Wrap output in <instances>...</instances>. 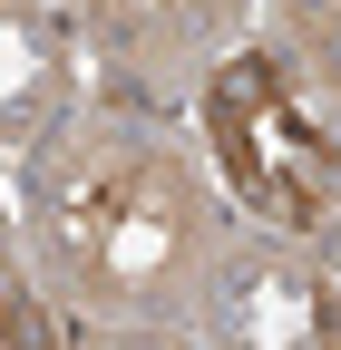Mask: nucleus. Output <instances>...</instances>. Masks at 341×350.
I'll return each instance as SVG.
<instances>
[{"instance_id": "1", "label": "nucleus", "mask_w": 341, "mask_h": 350, "mask_svg": "<svg viewBox=\"0 0 341 350\" xmlns=\"http://www.w3.org/2000/svg\"><path fill=\"white\" fill-rule=\"evenodd\" d=\"M29 234L39 262L98 312H176L205 282L215 204L176 146L117 117H49L29 156Z\"/></svg>"}, {"instance_id": "3", "label": "nucleus", "mask_w": 341, "mask_h": 350, "mask_svg": "<svg viewBox=\"0 0 341 350\" xmlns=\"http://www.w3.org/2000/svg\"><path fill=\"white\" fill-rule=\"evenodd\" d=\"M78 20H88V39H98L117 68L186 78V68L244 20V0H78Z\"/></svg>"}, {"instance_id": "5", "label": "nucleus", "mask_w": 341, "mask_h": 350, "mask_svg": "<svg viewBox=\"0 0 341 350\" xmlns=\"http://www.w3.org/2000/svg\"><path fill=\"white\" fill-rule=\"evenodd\" d=\"M49 331H59V321L39 312V301H29L10 273H0V340H49Z\"/></svg>"}, {"instance_id": "2", "label": "nucleus", "mask_w": 341, "mask_h": 350, "mask_svg": "<svg viewBox=\"0 0 341 350\" xmlns=\"http://www.w3.org/2000/svg\"><path fill=\"white\" fill-rule=\"evenodd\" d=\"M215 146L234 165V195L264 204L273 224H322L341 204V156L303 126V107L283 98L273 59H234L215 78Z\"/></svg>"}, {"instance_id": "4", "label": "nucleus", "mask_w": 341, "mask_h": 350, "mask_svg": "<svg viewBox=\"0 0 341 350\" xmlns=\"http://www.w3.org/2000/svg\"><path fill=\"white\" fill-rule=\"evenodd\" d=\"M292 39H303V59L322 68V88L341 98V0H292Z\"/></svg>"}]
</instances>
